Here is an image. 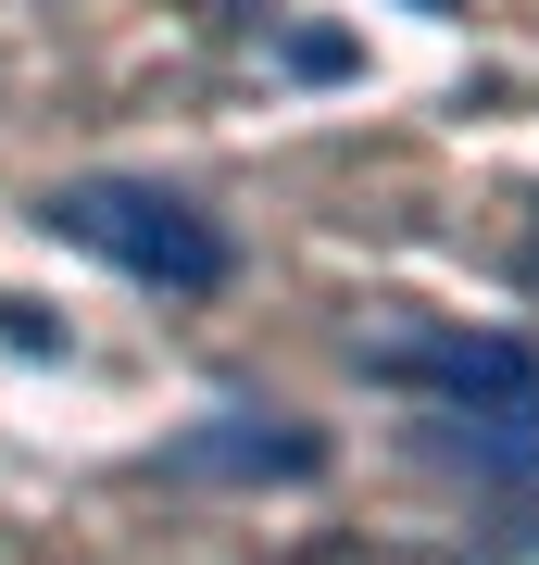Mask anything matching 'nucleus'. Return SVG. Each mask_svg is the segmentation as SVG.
<instances>
[{"label": "nucleus", "mask_w": 539, "mask_h": 565, "mask_svg": "<svg viewBox=\"0 0 539 565\" xmlns=\"http://www.w3.org/2000/svg\"><path fill=\"white\" fill-rule=\"evenodd\" d=\"M39 226L76 239V252H100L114 277H139V289H176V302H201V289L239 277V239H226L201 202L151 189V177H76V189L39 202Z\"/></svg>", "instance_id": "1"}, {"label": "nucleus", "mask_w": 539, "mask_h": 565, "mask_svg": "<svg viewBox=\"0 0 539 565\" xmlns=\"http://www.w3.org/2000/svg\"><path fill=\"white\" fill-rule=\"evenodd\" d=\"M364 364H377V377H401V390H440L452 415L539 427V340H377Z\"/></svg>", "instance_id": "2"}, {"label": "nucleus", "mask_w": 539, "mask_h": 565, "mask_svg": "<svg viewBox=\"0 0 539 565\" xmlns=\"http://www.w3.org/2000/svg\"><path fill=\"white\" fill-rule=\"evenodd\" d=\"M176 478H314L326 465V440L314 427H277V415H251V403H226V415H201V427H176Z\"/></svg>", "instance_id": "3"}, {"label": "nucleus", "mask_w": 539, "mask_h": 565, "mask_svg": "<svg viewBox=\"0 0 539 565\" xmlns=\"http://www.w3.org/2000/svg\"><path fill=\"white\" fill-rule=\"evenodd\" d=\"M289 63H301V76H352V39H339V25H289Z\"/></svg>", "instance_id": "4"}, {"label": "nucleus", "mask_w": 539, "mask_h": 565, "mask_svg": "<svg viewBox=\"0 0 539 565\" xmlns=\"http://www.w3.org/2000/svg\"><path fill=\"white\" fill-rule=\"evenodd\" d=\"M0 340H13V352H63V327H51L39 302H0Z\"/></svg>", "instance_id": "5"}, {"label": "nucleus", "mask_w": 539, "mask_h": 565, "mask_svg": "<svg viewBox=\"0 0 539 565\" xmlns=\"http://www.w3.org/2000/svg\"><path fill=\"white\" fill-rule=\"evenodd\" d=\"M414 13H452V0H414Z\"/></svg>", "instance_id": "6"}]
</instances>
